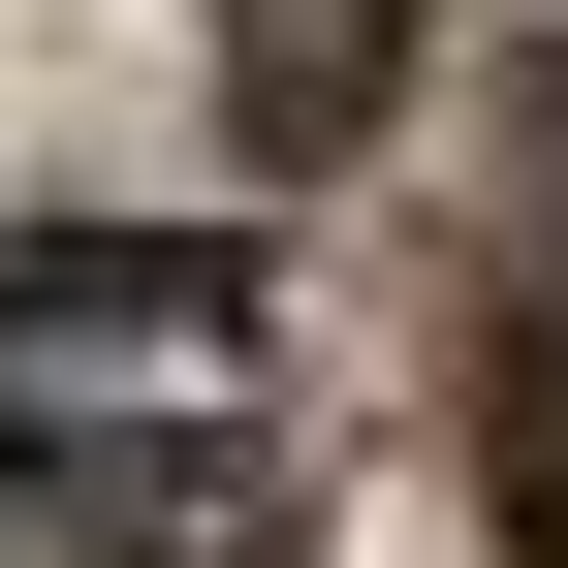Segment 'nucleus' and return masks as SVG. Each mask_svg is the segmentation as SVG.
I'll use <instances>...</instances> for the list:
<instances>
[{
  "label": "nucleus",
  "instance_id": "2",
  "mask_svg": "<svg viewBox=\"0 0 568 568\" xmlns=\"http://www.w3.org/2000/svg\"><path fill=\"white\" fill-rule=\"evenodd\" d=\"M474 443H506V506H537V568H568V316L474 347Z\"/></svg>",
  "mask_w": 568,
  "mask_h": 568
},
{
  "label": "nucleus",
  "instance_id": "1",
  "mask_svg": "<svg viewBox=\"0 0 568 568\" xmlns=\"http://www.w3.org/2000/svg\"><path fill=\"white\" fill-rule=\"evenodd\" d=\"M410 63H443V0H222V126L253 159H347Z\"/></svg>",
  "mask_w": 568,
  "mask_h": 568
}]
</instances>
